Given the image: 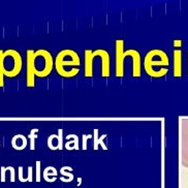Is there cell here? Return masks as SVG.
Masks as SVG:
<instances>
[{
  "mask_svg": "<svg viewBox=\"0 0 188 188\" xmlns=\"http://www.w3.org/2000/svg\"><path fill=\"white\" fill-rule=\"evenodd\" d=\"M81 58L73 50L65 49L57 54L54 66L62 78H73L80 72Z\"/></svg>",
  "mask_w": 188,
  "mask_h": 188,
  "instance_id": "cell-1",
  "label": "cell"
},
{
  "mask_svg": "<svg viewBox=\"0 0 188 188\" xmlns=\"http://www.w3.org/2000/svg\"><path fill=\"white\" fill-rule=\"evenodd\" d=\"M170 58L166 53L159 49L149 51L144 59V68L152 78H162L169 72Z\"/></svg>",
  "mask_w": 188,
  "mask_h": 188,
  "instance_id": "cell-2",
  "label": "cell"
},
{
  "mask_svg": "<svg viewBox=\"0 0 188 188\" xmlns=\"http://www.w3.org/2000/svg\"><path fill=\"white\" fill-rule=\"evenodd\" d=\"M53 56L49 51L40 49L34 52L33 64H34V73L38 78H46L50 76L54 66Z\"/></svg>",
  "mask_w": 188,
  "mask_h": 188,
  "instance_id": "cell-3",
  "label": "cell"
},
{
  "mask_svg": "<svg viewBox=\"0 0 188 188\" xmlns=\"http://www.w3.org/2000/svg\"><path fill=\"white\" fill-rule=\"evenodd\" d=\"M23 59L18 51L9 49L3 54V70L4 76L7 78H15L22 72Z\"/></svg>",
  "mask_w": 188,
  "mask_h": 188,
  "instance_id": "cell-4",
  "label": "cell"
},
{
  "mask_svg": "<svg viewBox=\"0 0 188 188\" xmlns=\"http://www.w3.org/2000/svg\"><path fill=\"white\" fill-rule=\"evenodd\" d=\"M115 55H116V66L115 75L117 78H122L124 76V60L126 57H133V58H141L139 51L134 49H129L124 51V40L116 39L115 42Z\"/></svg>",
  "mask_w": 188,
  "mask_h": 188,
  "instance_id": "cell-5",
  "label": "cell"
},
{
  "mask_svg": "<svg viewBox=\"0 0 188 188\" xmlns=\"http://www.w3.org/2000/svg\"><path fill=\"white\" fill-rule=\"evenodd\" d=\"M34 50H27L26 52V86L28 88H33L35 86V73L34 64H33V56Z\"/></svg>",
  "mask_w": 188,
  "mask_h": 188,
  "instance_id": "cell-6",
  "label": "cell"
},
{
  "mask_svg": "<svg viewBox=\"0 0 188 188\" xmlns=\"http://www.w3.org/2000/svg\"><path fill=\"white\" fill-rule=\"evenodd\" d=\"M98 55L101 58V78H109L111 76L110 54L105 49H98Z\"/></svg>",
  "mask_w": 188,
  "mask_h": 188,
  "instance_id": "cell-7",
  "label": "cell"
},
{
  "mask_svg": "<svg viewBox=\"0 0 188 188\" xmlns=\"http://www.w3.org/2000/svg\"><path fill=\"white\" fill-rule=\"evenodd\" d=\"M63 130L58 129V134H51L48 137V147L51 150H62L63 148Z\"/></svg>",
  "mask_w": 188,
  "mask_h": 188,
  "instance_id": "cell-8",
  "label": "cell"
},
{
  "mask_svg": "<svg viewBox=\"0 0 188 188\" xmlns=\"http://www.w3.org/2000/svg\"><path fill=\"white\" fill-rule=\"evenodd\" d=\"M182 76V52L181 50L174 51V77L180 78Z\"/></svg>",
  "mask_w": 188,
  "mask_h": 188,
  "instance_id": "cell-9",
  "label": "cell"
},
{
  "mask_svg": "<svg viewBox=\"0 0 188 188\" xmlns=\"http://www.w3.org/2000/svg\"><path fill=\"white\" fill-rule=\"evenodd\" d=\"M27 144H28V141H27V137L23 134H16L15 136L12 139V147L15 150H24L27 147Z\"/></svg>",
  "mask_w": 188,
  "mask_h": 188,
  "instance_id": "cell-10",
  "label": "cell"
},
{
  "mask_svg": "<svg viewBox=\"0 0 188 188\" xmlns=\"http://www.w3.org/2000/svg\"><path fill=\"white\" fill-rule=\"evenodd\" d=\"M93 133H94V142H93V148L94 150H97L98 149V146H102V149L103 150H107V147L105 145V143H103V139H106V133L102 134V136L98 137V129L95 128L93 130Z\"/></svg>",
  "mask_w": 188,
  "mask_h": 188,
  "instance_id": "cell-11",
  "label": "cell"
},
{
  "mask_svg": "<svg viewBox=\"0 0 188 188\" xmlns=\"http://www.w3.org/2000/svg\"><path fill=\"white\" fill-rule=\"evenodd\" d=\"M70 136H72V141L67 140L68 142L65 143L66 150H79V136L77 134H70Z\"/></svg>",
  "mask_w": 188,
  "mask_h": 188,
  "instance_id": "cell-12",
  "label": "cell"
},
{
  "mask_svg": "<svg viewBox=\"0 0 188 188\" xmlns=\"http://www.w3.org/2000/svg\"><path fill=\"white\" fill-rule=\"evenodd\" d=\"M50 176H52L53 178H57V170L54 166H48L43 171V179H45L47 182L52 183V180L50 179Z\"/></svg>",
  "mask_w": 188,
  "mask_h": 188,
  "instance_id": "cell-13",
  "label": "cell"
},
{
  "mask_svg": "<svg viewBox=\"0 0 188 188\" xmlns=\"http://www.w3.org/2000/svg\"><path fill=\"white\" fill-rule=\"evenodd\" d=\"M3 54L4 51L0 50V88L4 87V70H3Z\"/></svg>",
  "mask_w": 188,
  "mask_h": 188,
  "instance_id": "cell-14",
  "label": "cell"
},
{
  "mask_svg": "<svg viewBox=\"0 0 188 188\" xmlns=\"http://www.w3.org/2000/svg\"><path fill=\"white\" fill-rule=\"evenodd\" d=\"M37 132H38L37 128H33L28 134V139L30 140V150H34L35 148L34 144H35V140L37 139Z\"/></svg>",
  "mask_w": 188,
  "mask_h": 188,
  "instance_id": "cell-15",
  "label": "cell"
},
{
  "mask_svg": "<svg viewBox=\"0 0 188 188\" xmlns=\"http://www.w3.org/2000/svg\"><path fill=\"white\" fill-rule=\"evenodd\" d=\"M66 170H67V166H62L61 170H60V173H61V178L64 179L65 177H67V181L68 182H72V179H73V175L72 173H66Z\"/></svg>",
  "mask_w": 188,
  "mask_h": 188,
  "instance_id": "cell-16",
  "label": "cell"
},
{
  "mask_svg": "<svg viewBox=\"0 0 188 188\" xmlns=\"http://www.w3.org/2000/svg\"><path fill=\"white\" fill-rule=\"evenodd\" d=\"M36 182H40V161H36Z\"/></svg>",
  "mask_w": 188,
  "mask_h": 188,
  "instance_id": "cell-17",
  "label": "cell"
},
{
  "mask_svg": "<svg viewBox=\"0 0 188 188\" xmlns=\"http://www.w3.org/2000/svg\"><path fill=\"white\" fill-rule=\"evenodd\" d=\"M19 180H20V182H22V183L28 182V180L23 177V166H19Z\"/></svg>",
  "mask_w": 188,
  "mask_h": 188,
  "instance_id": "cell-18",
  "label": "cell"
},
{
  "mask_svg": "<svg viewBox=\"0 0 188 188\" xmlns=\"http://www.w3.org/2000/svg\"><path fill=\"white\" fill-rule=\"evenodd\" d=\"M92 137V136L91 134H87V136H85L84 134L83 136V150H87V140H89V139H91Z\"/></svg>",
  "mask_w": 188,
  "mask_h": 188,
  "instance_id": "cell-19",
  "label": "cell"
},
{
  "mask_svg": "<svg viewBox=\"0 0 188 188\" xmlns=\"http://www.w3.org/2000/svg\"><path fill=\"white\" fill-rule=\"evenodd\" d=\"M9 172H11V181L12 182H15V167L13 166H7Z\"/></svg>",
  "mask_w": 188,
  "mask_h": 188,
  "instance_id": "cell-20",
  "label": "cell"
},
{
  "mask_svg": "<svg viewBox=\"0 0 188 188\" xmlns=\"http://www.w3.org/2000/svg\"><path fill=\"white\" fill-rule=\"evenodd\" d=\"M5 173L6 166H1V182H5Z\"/></svg>",
  "mask_w": 188,
  "mask_h": 188,
  "instance_id": "cell-21",
  "label": "cell"
},
{
  "mask_svg": "<svg viewBox=\"0 0 188 188\" xmlns=\"http://www.w3.org/2000/svg\"><path fill=\"white\" fill-rule=\"evenodd\" d=\"M28 182H32L33 181V178H32V166H28Z\"/></svg>",
  "mask_w": 188,
  "mask_h": 188,
  "instance_id": "cell-22",
  "label": "cell"
},
{
  "mask_svg": "<svg viewBox=\"0 0 188 188\" xmlns=\"http://www.w3.org/2000/svg\"><path fill=\"white\" fill-rule=\"evenodd\" d=\"M181 45H182V43H181V40H175V42H174V46L175 47H180Z\"/></svg>",
  "mask_w": 188,
  "mask_h": 188,
  "instance_id": "cell-23",
  "label": "cell"
},
{
  "mask_svg": "<svg viewBox=\"0 0 188 188\" xmlns=\"http://www.w3.org/2000/svg\"><path fill=\"white\" fill-rule=\"evenodd\" d=\"M187 76H188V52H187Z\"/></svg>",
  "mask_w": 188,
  "mask_h": 188,
  "instance_id": "cell-24",
  "label": "cell"
},
{
  "mask_svg": "<svg viewBox=\"0 0 188 188\" xmlns=\"http://www.w3.org/2000/svg\"><path fill=\"white\" fill-rule=\"evenodd\" d=\"M78 181H79V183H78V186H80V185H81V181H82V179H81V178H79V179H78Z\"/></svg>",
  "mask_w": 188,
  "mask_h": 188,
  "instance_id": "cell-25",
  "label": "cell"
}]
</instances>
